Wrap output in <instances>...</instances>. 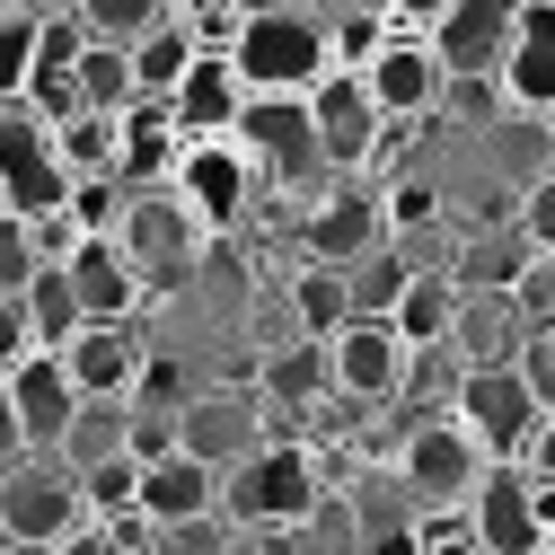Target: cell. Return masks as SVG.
Instances as JSON below:
<instances>
[{
	"label": "cell",
	"instance_id": "3",
	"mask_svg": "<svg viewBox=\"0 0 555 555\" xmlns=\"http://www.w3.org/2000/svg\"><path fill=\"white\" fill-rule=\"evenodd\" d=\"M89 476L62 450H10V485H0V529L10 546H62L72 529H89Z\"/></svg>",
	"mask_w": 555,
	"mask_h": 555
},
{
	"label": "cell",
	"instance_id": "19",
	"mask_svg": "<svg viewBox=\"0 0 555 555\" xmlns=\"http://www.w3.org/2000/svg\"><path fill=\"white\" fill-rule=\"evenodd\" d=\"M72 371H80L89 397H142V371H151L142 318H98V326L72 344Z\"/></svg>",
	"mask_w": 555,
	"mask_h": 555
},
{
	"label": "cell",
	"instance_id": "15",
	"mask_svg": "<svg viewBox=\"0 0 555 555\" xmlns=\"http://www.w3.org/2000/svg\"><path fill=\"white\" fill-rule=\"evenodd\" d=\"M397 230H388V203L379 194H362V185H335L318 212H300V256H318V264H344L353 273L362 256H379Z\"/></svg>",
	"mask_w": 555,
	"mask_h": 555
},
{
	"label": "cell",
	"instance_id": "12",
	"mask_svg": "<svg viewBox=\"0 0 555 555\" xmlns=\"http://www.w3.org/2000/svg\"><path fill=\"white\" fill-rule=\"evenodd\" d=\"M124 247H132V264L151 273V283H168L177 264H194V247L212 238L194 221V203L177 194V185H132V203H124V230H115Z\"/></svg>",
	"mask_w": 555,
	"mask_h": 555
},
{
	"label": "cell",
	"instance_id": "31",
	"mask_svg": "<svg viewBox=\"0 0 555 555\" xmlns=\"http://www.w3.org/2000/svg\"><path fill=\"white\" fill-rule=\"evenodd\" d=\"M203 388H185V362L177 353H151V371H142V397H132V405H142V414H185Z\"/></svg>",
	"mask_w": 555,
	"mask_h": 555
},
{
	"label": "cell",
	"instance_id": "4",
	"mask_svg": "<svg viewBox=\"0 0 555 555\" xmlns=\"http://www.w3.org/2000/svg\"><path fill=\"white\" fill-rule=\"evenodd\" d=\"M230 62L247 72V89H264V98H309L335 72V27L318 10H273V18H247V36H238Z\"/></svg>",
	"mask_w": 555,
	"mask_h": 555
},
{
	"label": "cell",
	"instance_id": "28",
	"mask_svg": "<svg viewBox=\"0 0 555 555\" xmlns=\"http://www.w3.org/2000/svg\"><path fill=\"white\" fill-rule=\"evenodd\" d=\"M80 98L98 106V115H132L151 89H142V62H132V44H89V62H80Z\"/></svg>",
	"mask_w": 555,
	"mask_h": 555
},
{
	"label": "cell",
	"instance_id": "6",
	"mask_svg": "<svg viewBox=\"0 0 555 555\" xmlns=\"http://www.w3.org/2000/svg\"><path fill=\"white\" fill-rule=\"evenodd\" d=\"M450 414L494 450V459H520V441L538 433V388L520 362H459V388H450Z\"/></svg>",
	"mask_w": 555,
	"mask_h": 555
},
{
	"label": "cell",
	"instance_id": "39",
	"mask_svg": "<svg viewBox=\"0 0 555 555\" xmlns=\"http://www.w3.org/2000/svg\"><path fill=\"white\" fill-rule=\"evenodd\" d=\"M230 10H247V18H273V10H309V0H230Z\"/></svg>",
	"mask_w": 555,
	"mask_h": 555
},
{
	"label": "cell",
	"instance_id": "21",
	"mask_svg": "<svg viewBox=\"0 0 555 555\" xmlns=\"http://www.w3.org/2000/svg\"><path fill=\"white\" fill-rule=\"evenodd\" d=\"M72 283H80V300H89V318H142L151 309V273L132 264V247L124 238H89L80 256H72Z\"/></svg>",
	"mask_w": 555,
	"mask_h": 555
},
{
	"label": "cell",
	"instance_id": "13",
	"mask_svg": "<svg viewBox=\"0 0 555 555\" xmlns=\"http://www.w3.org/2000/svg\"><path fill=\"white\" fill-rule=\"evenodd\" d=\"M238 142H247V159L273 177V185H292V177H309V168H326V142H318V106L309 98H247V124H238Z\"/></svg>",
	"mask_w": 555,
	"mask_h": 555
},
{
	"label": "cell",
	"instance_id": "20",
	"mask_svg": "<svg viewBox=\"0 0 555 555\" xmlns=\"http://www.w3.org/2000/svg\"><path fill=\"white\" fill-rule=\"evenodd\" d=\"M221 467H203L194 450H177V459H159V467H142V520L151 529H194V520H212L221 512Z\"/></svg>",
	"mask_w": 555,
	"mask_h": 555
},
{
	"label": "cell",
	"instance_id": "10",
	"mask_svg": "<svg viewBox=\"0 0 555 555\" xmlns=\"http://www.w3.org/2000/svg\"><path fill=\"white\" fill-rule=\"evenodd\" d=\"M326 371H335V388L344 397H362V405H388V397H405V379L424 371V353L397 335V318H353L335 344H326Z\"/></svg>",
	"mask_w": 555,
	"mask_h": 555
},
{
	"label": "cell",
	"instance_id": "35",
	"mask_svg": "<svg viewBox=\"0 0 555 555\" xmlns=\"http://www.w3.org/2000/svg\"><path fill=\"white\" fill-rule=\"evenodd\" d=\"M520 371H529L538 405H555V326H529V344H520Z\"/></svg>",
	"mask_w": 555,
	"mask_h": 555
},
{
	"label": "cell",
	"instance_id": "23",
	"mask_svg": "<svg viewBox=\"0 0 555 555\" xmlns=\"http://www.w3.org/2000/svg\"><path fill=\"white\" fill-rule=\"evenodd\" d=\"M185 124L168 115V98H142V106H132L124 115V177L132 185H168L177 168H185Z\"/></svg>",
	"mask_w": 555,
	"mask_h": 555
},
{
	"label": "cell",
	"instance_id": "33",
	"mask_svg": "<svg viewBox=\"0 0 555 555\" xmlns=\"http://www.w3.org/2000/svg\"><path fill=\"white\" fill-rule=\"evenodd\" d=\"M450 115H467V124H485V115H503L512 98H503V80L494 72H450V98H441Z\"/></svg>",
	"mask_w": 555,
	"mask_h": 555
},
{
	"label": "cell",
	"instance_id": "29",
	"mask_svg": "<svg viewBox=\"0 0 555 555\" xmlns=\"http://www.w3.org/2000/svg\"><path fill=\"white\" fill-rule=\"evenodd\" d=\"M132 62H142V89H151V98H168V89L194 72V62H203V44H194V27H185V18H168V27H151L142 44H132Z\"/></svg>",
	"mask_w": 555,
	"mask_h": 555
},
{
	"label": "cell",
	"instance_id": "26",
	"mask_svg": "<svg viewBox=\"0 0 555 555\" xmlns=\"http://www.w3.org/2000/svg\"><path fill=\"white\" fill-rule=\"evenodd\" d=\"M503 98H512V115H538V124H555V36H512V53H503Z\"/></svg>",
	"mask_w": 555,
	"mask_h": 555
},
{
	"label": "cell",
	"instance_id": "9",
	"mask_svg": "<svg viewBox=\"0 0 555 555\" xmlns=\"http://www.w3.org/2000/svg\"><path fill=\"white\" fill-rule=\"evenodd\" d=\"M72 168H62L53 151V132L10 115V142H0V221H53V212H72Z\"/></svg>",
	"mask_w": 555,
	"mask_h": 555
},
{
	"label": "cell",
	"instance_id": "30",
	"mask_svg": "<svg viewBox=\"0 0 555 555\" xmlns=\"http://www.w3.org/2000/svg\"><path fill=\"white\" fill-rule=\"evenodd\" d=\"M72 10L89 18V36H98V44H142L151 27H168V18H177V0H72Z\"/></svg>",
	"mask_w": 555,
	"mask_h": 555
},
{
	"label": "cell",
	"instance_id": "1",
	"mask_svg": "<svg viewBox=\"0 0 555 555\" xmlns=\"http://www.w3.org/2000/svg\"><path fill=\"white\" fill-rule=\"evenodd\" d=\"M388 467L405 476V494L424 503V520H433V512H467V503H476V485H485V467H494V450H485L459 414L441 405V414H414V424L388 441Z\"/></svg>",
	"mask_w": 555,
	"mask_h": 555
},
{
	"label": "cell",
	"instance_id": "36",
	"mask_svg": "<svg viewBox=\"0 0 555 555\" xmlns=\"http://www.w3.org/2000/svg\"><path fill=\"white\" fill-rule=\"evenodd\" d=\"M520 309H529L538 326H555V256H538V264L520 273Z\"/></svg>",
	"mask_w": 555,
	"mask_h": 555
},
{
	"label": "cell",
	"instance_id": "22",
	"mask_svg": "<svg viewBox=\"0 0 555 555\" xmlns=\"http://www.w3.org/2000/svg\"><path fill=\"white\" fill-rule=\"evenodd\" d=\"M283 300H292V326H300V344H335L344 326L362 318V309H353V273H344V264H318V256H300V264H292Z\"/></svg>",
	"mask_w": 555,
	"mask_h": 555
},
{
	"label": "cell",
	"instance_id": "18",
	"mask_svg": "<svg viewBox=\"0 0 555 555\" xmlns=\"http://www.w3.org/2000/svg\"><path fill=\"white\" fill-rule=\"evenodd\" d=\"M247 98H256V89H247L238 62H230V53H203L194 72L168 89V115L185 124V142H230V132L247 124Z\"/></svg>",
	"mask_w": 555,
	"mask_h": 555
},
{
	"label": "cell",
	"instance_id": "41",
	"mask_svg": "<svg viewBox=\"0 0 555 555\" xmlns=\"http://www.w3.org/2000/svg\"><path fill=\"white\" fill-rule=\"evenodd\" d=\"M0 555H44V546H0Z\"/></svg>",
	"mask_w": 555,
	"mask_h": 555
},
{
	"label": "cell",
	"instance_id": "34",
	"mask_svg": "<svg viewBox=\"0 0 555 555\" xmlns=\"http://www.w3.org/2000/svg\"><path fill=\"white\" fill-rule=\"evenodd\" d=\"M520 238H529L538 256H555V168L520 185Z\"/></svg>",
	"mask_w": 555,
	"mask_h": 555
},
{
	"label": "cell",
	"instance_id": "7",
	"mask_svg": "<svg viewBox=\"0 0 555 555\" xmlns=\"http://www.w3.org/2000/svg\"><path fill=\"white\" fill-rule=\"evenodd\" d=\"M362 89H371L379 115H397V124H433L441 98H450V53H441L424 27H388V44L371 53Z\"/></svg>",
	"mask_w": 555,
	"mask_h": 555
},
{
	"label": "cell",
	"instance_id": "43",
	"mask_svg": "<svg viewBox=\"0 0 555 555\" xmlns=\"http://www.w3.org/2000/svg\"><path fill=\"white\" fill-rule=\"evenodd\" d=\"M538 555H555V546H538Z\"/></svg>",
	"mask_w": 555,
	"mask_h": 555
},
{
	"label": "cell",
	"instance_id": "24",
	"mask_svg": "<svg viewBox=\"0 0 555 555\" xmlns=\"http://www.w3.org/2000/svg\"><path fill=\"white\" fill-rule=\"evenodd\" d=\"M529 309L520 292H467V318H459V344L450 353L459 362H520V344H529Z\"/></svg>",
	"mask_w": 555,
	"mask_h": 555
},
{
	"label": "cell",
	"instance_id": "37",
	"mask_svg": "<svg viewBox=\"0 0 555 555\" xmlns=\"http://www.w3.org/2000/svg\"><path fill=\"white\" fill-rule=\"evenodd\" d=\"M520 467H529V476H555V405L538 414V433L520 441Z\"/></svg>",
	"mask_w": 555,
	"mask_h": 555
},
{
	"label": "cell",
	"instance_id": "14",
	"mask_svg": "<svg viewBox=\"0 0 555 555\" xmlns=\"http://www.w3.org/2000/svg\"><path fill=\"white\" fill-rule=\"evenodd\" d=\"M168 185L194 203V221H203V230H230V221L247 212V194H256V185L273 194V177L247 159L238 132H230V142H194V151H185V168H177Z\"/></svg>",
	"mask_w": 555,
	"mask_h": 555
},
{
	"label": "cell",
	"instance_id": "17",
	"mask_svg": "<svg viewBox=\"0 0 555 555\" xmlns=\"http://www.w3.org/2000/svg\"><path fill=\"white\" fill-rule=\"evenodd\" d=\"M467 520H476V538L494 546V555H538V546H555V538H546V520H538V485H529V467H520V459H494V467H485Z\"/></svg>",
	"mask_w": 555,
	"mask_h": 555
},
{
	"label": "cell",
	"instance_id": "2",
	"mask_svg": "<svg viewBox=\"0 0 555 555\" xmlns=\"http://www.w3.org/2000/svg\"><path fill=\"white\" fill-rule=\"evenodd\" d=\"M318 503H326V459L309 450V441H264L247 467H230V485H221V512L238 520V529H309L318 520Z\"/></svg>",
	"mask_w": 555,
	"mask_h": 555
},
{
	"label": "cell",
	"instance_id": "5",
	"mask_svg": "<svg viewBox=\"0 0 555 555\" xmlns=\"http://www.w3.org/2000/svg\"><path fill=\"white\" fill-rule=\"evenodd\" d=\"M0 397H10V450H62V433L89 405L72 353H10L0 362Z\"/></svg>",
	"mask_w": 555,
	"mask_h": 555
},
{
	"label": "cell",
	"instance_id": "8",
	"mask_svg": "<svg viewBox=\"0 0 555 555\" xmlns=\"http://www.w3.org/2000/svg\"><path fill=\"white\" fill-rule=\"evenodd\" d=\"M89 326L98 318H89V300L72 283V264H44L18 300H0V362L10 353H72Z\"/></svg>",
	"mask_w": 555,
	"mask_h": 555
},
{
	"label": "cell",
	"instance_id": "40",
	"mask_svg": "<svg viewBox=\"0 0 555 555\" xmlns=\"http://www.w3.org/2000/svg\"><path fill=\"white\" fill-rule=\"evenodd\" d=\"M538 485V520H546V538H555V476H529Z\"/></svg>",
	"mask_w": 555,
	"mask_h": 555
},
{
	"label": "cell",
	"instance_id": "11",
	"mask_svg": "<svg viewBox=\"0 0 555 555\" xmlns=\"http://www.w3.org/2000/svg\"><path fill=\"white\" fill-rule=\"evenodd\" d=\"M264 441H283L273 433V397H247V388H203L194 405H185V450L203 459V467H247Z\"/></svg>",
	"mask_w": 555,
	"mask_h": 555
},
{
	"label": "cell",
	"instance_id": "32",
	"mask_svg": "<svg viewBox=\"0 0 555 555\" xmlns=\"http://www.w3.org/2000/svg\"><path fill=\"white\" fill-rule=\"evenodd\" d=\"M379 203H388V230H397V238H414V230H433V212H441V194H433V177H397V185H388Z\"/></svg>",
	"mask_w": 555,
	"mask_h": 555
},
{
	"label": "cell",
	"instance_id": "27",
	"mask_svg": "<svg viewBox=\"0 0 555 555\" xmlns=\"http://www.w3.org/2000/svg\"><path fill=\"white\" fill-rule=\"evenodd\" d=\"M53 151H62V168H72V177H124V115L80 106L72 124L53 132Z\"/></svg>",
	"mask_w": 555,
	"mask_h": 555
},
{
	"label": "cell",
	"instance_id": "42",
	"mask_svg": "<svg viewBox=\"0 0 555 555\" xmlns=\"http://www.w3.org/2000/svg\"><path fill=\"white\" fill-rule=\"evenodd\" d=\"M546 142H555V124H546Z\"/></svg>",
	"mask_w": 555,
	"mask_h": 555
},
{
	"label": "cell",
	"instance_id": "16",
	"mask_svg": "<svg viewBox=\"0 0 555 555\" xmlns=\"http://www.w3.org/2000/svg\"><path fill=\"white\" fill-rule=\"evenodd\" d=\"M309 106H318V142H326V168L335 177H362L371 168V151H379V98L362 89V72H326L318 89H309Z\"/></svg>",
	"mask_w": 555,
	"mask_h": 555
},
{
	"label": "cell",
	"instance_id": "38",
	"mask_svg": "<svg viewBox=\"0 0 555 555\" xmlns=\"http://www.w3.org/2000/svg\"><path fill=\"white\" fill-rule=\"evenodd\" d=\"M44 555H124V538H115L106 520H89V529H72L62 546H44Z\"/></svg>",
	"mask_w": 555,
	"mask_h": 555
},
{
	"label": "cell",
	"instance_id": "25",
	"mask_svg": "<svg viewBox=\"0 0 555 555\" xmlns=\"http://www.w3.org/2000/svg\"><path fill=\"white\" fill-rule=\"evenodd\" d=\"M459 318H467V292L450 283V273H424V264H414V283H405V300H397V335L414 344V353H450V344H459Z\"/></svg>",
	"mask_w": 555,
	"mask_h": 555
}]
</instances>
